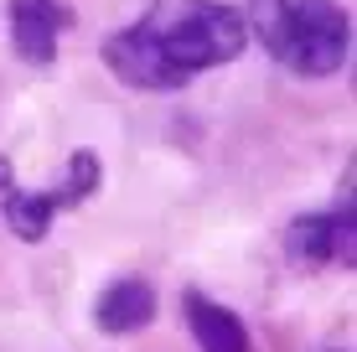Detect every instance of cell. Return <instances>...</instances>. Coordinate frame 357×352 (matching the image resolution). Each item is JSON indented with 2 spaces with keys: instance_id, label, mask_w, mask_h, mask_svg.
<instances>
[{
  "instance_id": "obj_1",
  "label": "cell",
  "mask_w": 357,
  "mask_h": 352,
  "mask_svg": "<svg viewBox=\"0 0 357 352\" xmlns=\"http://www.w3.org/2000/svg\"><path fill=\"white\" fill-rule=\"evenodd\" d=\"M243 47H249L243 10L223 0H161L135 26L104 42V68L125 89L171 93L187 89L197 72L228 68Z\"/></svg>"
},
{
  "instance_id": "obj_2",
  "label": "cell",
  "mask_w": 357,
  "mask_h": 352,
  "mask_svg": "<svg viewBox=\"0 0 357 352\" xmlns=\"http://www.w3.org/2000/svg\"><path fill=\"white\" fill-rule=\"evenodd\" d=\"M243 26L301 78H331L352 57V16L331 0H249Z\"/></svg>"
},
{
  "instance_id": "obj_3",
  "label": "cell",
  "mask_w": 357,
  "mask_h": 352,
  "mask_svg": "<svg viewBox=\"0 0 357 352\" xmlns=\"http://www.w3.org/2000/svg\"><path fill=\"white\" fill-rule=\"evenodd\" d=\"M98 176H104V161H98L93 151H73L68 176L57 181V187L26 192V187H16V176H10L6 161H0V213H6V228L16 238H26V244H42V238L52 234L57 213L78 208V202H89L98 192Z\"/></svg>"
},
{
  "instance_id": "obj_4",
  "label": "cell",
  "mask_w": 357,
  "mask_h": 352,
  "mask_svg": "<svg viewBox=\"0 0 357 352\" xmlns=\"http://www.w3.org/2000/svg\"><path fill=\"white\" fill-rule=\"evenodd\" d=\"M6 21H10V47H16L21 63L47 68V63L57 57L63 31H68L78 16H73L68 0H10V6H6Z\"/></svg>"
},
{
  "instance_id": "obj_5",
  "label": "cell",
  "mask_w": 357,
  "mask_h": 352,
  "mask_svg": "<svg viewBox=\"0 0 357 352\" xmlns=\"http://www.w3.org/2000/svg\"><path fill=\"white\" fill-rule=\"evenodd\" d=\"M290 254L301 264H352V213H316V217H295L290 228Z\"/></svg>"
},
{
  "instance_id": "obj_6",
  "label": "cell",
  "mask_w": 357,
  "mask_h": 352,
  "mask_svg": "<svg viewBox=\"0 0 357 352\" xmlns=\"http://www.w3.org/2000/svg\"><path fill=\"white\" fill-rule=\"evenodd\" d=\"M151 316H155V290H151V280H140V275L114 280L93 300V321H98V332H109V337L140 332V326H151Z\"/></svg>"
},
{
  "instance_id": "obj_7",
  "label": "cell",
  "mask_w": 357,
  "mask_h": 352,
  "mask_svg": "<svg viewBox=\"0 0 357 352\" xmlns=\"http://www.w3.org/2000/svg\"><path fill=\"white\" fill-rule=\"evenodd\" d=\"M181 306H187V326H192V337H197L202 352H249V326L233 316L228 306L207 300L202 290H187Z\"/></svg>"
}]
</instances>
